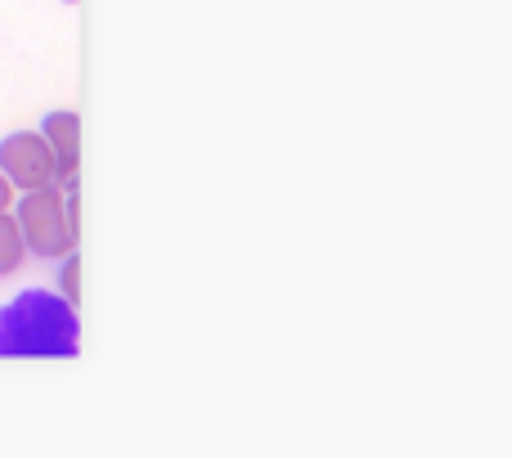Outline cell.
<instances>
[{
  "label": "cell",
  "mask_w": 512,
  "mask_h": 458,
  "mask_svg": "<svg viewBox=\"0 0 512 458\" xmlns=\"http://www.w3.org/2000/svg\"><path fill=\"white\" fill-rule=\"evenodd\" d=\"M5 162H9V171H14L18 185H27V189H41V185H50V176H59L54 158L32 140V135H23V140H9L5 144Z\"/></svg>",
  "instance_id": "obj_3"
},
{
  "label": "cell",
  "mask_w": 512,
  "mask_h": 458,
  "mask_svg": "<svg viewBox=\"0 0 512 458\" xmlns=\"http://www.w3.org/2000/svg\"><path fill=\"white\" fill-rule=\"evenodd\" d=\"M23 225H27V238H32V252L36 256H59L68 252L72 243V229L63 221V207L54 194H36L23 203Z\"/></svg>",
  "instance_id": "obj_2"
},
{
  "label": "cell",
  "mask_w": 512,
  "mask_h": 458,
  "mask_svg": "<svg viewBox=\"0 0 512 458\" xmlns=\"http://www.w3.org/2000/svg\"><path fill=\"white\" fill-rule=\"evenodd\" d=\"M0 207H5V185H0Z\"/></svg>",
  "instance_id": "obj_6"
},
{
  "label": "cell",
  "mask_w": 512,
  "mask_h": 458,
  "mask_svg": "<svg viewBox=\"0 0 512 458\" xmlns=\"http://www.w3.org/2000/svg\"><path fill=\"white\" fill-rule=\"evenodd\" d=\"M0 355H77V315L50 292H23L0 310Z\"/></svg>",
  "instance_id": "obj_1"
},
{
  "label": "cell",
  "mask_w": 512,
  "mask_h": 458,
  "mask_svg": "<svg viewBox=\"0 0 512 458\" xmlns=\"http://www.w3.org/2000/svg\"><path fill=\"white\" fill-rule=\"evenodd\" d=\"M23 256V243H18V229L9 221H0V274H9Z\"/></svg>",
  "instance_id": "obj_5"
},
{
  "label": "cell",
  "mask_w": 512,
  "mask_h": 458,
  "mask_svg": "<svg viewBox=\"0 0 512 458\" xmlns=\"http://www.w3.org/2000/svg\"><path fill=\"white\" fill-rule=\"evenodd\" d=\"M45 131L54 135V149H59V176H72L77 171V117L59 113V117H50Z\"/></svg>",
  "instance_id": "obj_4"
}]
</instances>
